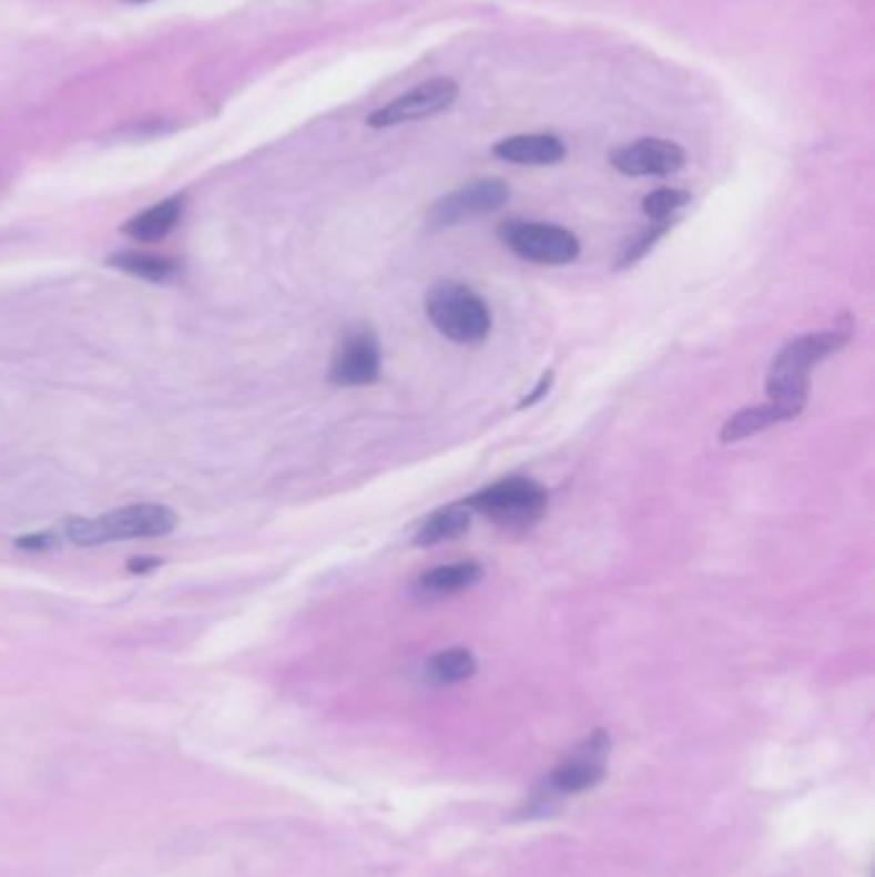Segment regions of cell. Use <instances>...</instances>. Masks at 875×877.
<instances>
[{
  "mask_svg": "<svg viewBox=\"0 0 875 877\" xmlns=\"http://www.w3.org/2000/svg\"><path fill=\"white\" fill-rule=\"evenodd\" d=\"M609 752H611V740L607 732H601L599 728V732L588 734L586 740L580 742L578 747L572 749L535 791H531L521 814L527 818H547L558 814L562 798H568V795L593 791L596 785H601L603 777H607Z\"/></svg>",
  "mask_w": 875,
  "mask_h": 877,
  "instance_id": "obj_1",
  "label": "cell"
},
{
  "mask_svg": "<svg viewBox=\"0 0 875 877\" xmlns=\"http://www.w3.org/2000/svg\"><path fill=\"white\" fill-rule=\"evenodd\" d=\"M847 341L849 332L840 329L804 334L798 339L788 341L779 351V357H775L771 373H767L765 390L771 404L783 406L793 416L804 411L808 400V373H812V367L824 363L832 355H837L840 349H845Z\"/></svg>",
  "mask_w": 875,
  "mask_h": 877,
  "instance_id": "obj_2",
  "label": "cell"
},
{
  "mask_svg": "<svg viewBox=\"0 0 875 877\" xmlns=\"http://www.w3.org/2000/svg\"><path fill=\"white\" fill-rule=\"evenodd\" d=\"M177 527V513L167 506H129L111 511L98 519H68L64 521V537L72 544L98 547L121 539H150L165 537Z\"/></svg>",
  "mask_w": 875,
  "mask_h": 877,
  "instance_id": "obj_3",
  "label": "cell"
},
{
  "mask_svg": "<svg viewBox=\"0 0 875 877\" xmlns=\"http://www.w3.org/2000/svg\"><path fill=\"white\" fill-rule=\"evenodd\" d=\"M427 316L441 336L468 347L486 341L494 326L488 303L468 285L455 281H441L429 290Z\"/></svg>",
  "mask_w": 875,
  "mask_h": 877,
  "instance_id": "obj_4",
  "label": "cell"
},
{
  "mask_svg": "<svg viewBox=\"0 0 875 877\" xmlns=\"http://www.w3.org/2000/svg\"><path fill=\"white\" fill-rule=\"evenodd\" d=\"M462 506L506 529H529L547 511V490L531 478H503L465 498Z\"/></svg>",
  "mask_w": 875,
  "mask_h": 877,
  "instance_id": "obj_5",
  "label": "cell"
},
{
  "mask_svg": "<svg viewBox=\"0 0 875 877\" xmlns=\"http://www.w3.org/2000/svg\"><path fill=\"white\" fill-rule=\"evenodd\" d=\"M498 236L513 254L535 265H570L580 254V242L570 228L545 221H506L498 226Z\"/></svg>",
  "mask_w": 875,
  "mask_h": 877,
  "instance_id": "obj_6",
  "label": "cell"
},
{
  "mask_svg": "<svg viewBox=\"0 0 875 877\" xmlns=\"http://www.w3.org/2000/svg\"><path fill=\"white\" fill-rule=\"evenodd\" d=\"M511 198V187L498 177H482L472 183L457 187V191L441 195V198L429 208L427 224L431 228H447L460 224V221L486 216L503 208Z\"/></svg>",
  "mask_w": 875,
  "mask_h": 877,
  "instance_id": "obj_7",
  "label": "cell"
},
{
  "mask_svg": "<svg viewBox=\"0 0 875 877\" xmlns=\"http://www.w3.org/2000/svg\"><path fill=\"white\" fill-rule=\"evenodd\" d=\"M457 98H460V85L449 78H435L427 83L416 85L408 93L398 95L383 109L373 111L367 116V126L373 129H390L398 124H408V121H419L437 116V113L452 109Z\"/></svg>",
  "mask_w": 875,
  "mask_h": 877,
  "instance_id": "obj_8",
  "label": "cell"
},
{
  "mask_svg": "<svg viewBox=\"0 0 875 877\" xmlns=\"http://www.w3.org/2000/svg\"><path fill=\"white\" fill-rule=\"evenodd\" d=\"M383 370V351L375 332L367 326H355L342 334L337 351L332 357L329 380L339 388H363L378 383Z\"/></svg>",
  "mask_w": 875,
  "mask_h": 877,
  "instance_id": "obj_9",
  "label": "cell"
},
{
  "mask_svg": "<svg viewBox=\"0 0 875 877\" xmlns=\"http://www.w3.org/2000/svg\"><path fill=\"white\" fill-rule=\"evenodd\" d=\"M609 162L629 177H668L685 167V150L670 139H637L613 150Z\"/></svg>",
  "mask_w": 875,
  "mask_h": 877,
  "instance_id": "obj_10",
  "label": "cell"
},
{
  "mask_svg": "<svg viewBox=\"0 0 875 877\" xmlns=\"http://www.w3.org/2000/svg\"><path fill=\"white\" fill-rule=\"evenodd\" d=\"M494 154L498 160L511 162V165L550 167L566 160L568 146L554 134H519L496 142Z\"/></svg>",
  "mask_w": 875,
  "mask_h": 877,
  "instance_id": "obj_11",
  "label": "cell"
},
{
  "mask_svg": "<svg viewBox=\"0 0 875 877\" xmlns=\"http://www.w3.org/2000/svg\"><path fill=\"white\" fill-rule=\"evenodd\" d=\"M482 575L480 564L476 560H462L452 564H441V568H431L416 580L414 593L419 598H447L457 595L462 590L476 588Z\"/></svg>",
  "mask_w": 875,
  "mask_h": 877,
  "instance_id": "obj_12",
  "label": "cell"
},
{
  "mask_svg": "<svg viewBox=\"0 0 875 877\" xmlns=\"http://www.w3.org/2000/svg\"><path fill=\"white\" fill-rule=\"evenodd\" d=\"M791 418L796 416L779 404L742 408V411L726 418L722 431H719V439H722V445H734V441L755 437V434H763L771 429V426L791 421Z\"/></svg>",
  "mask_w": 875,
  "mask_h": 877,
  "instance_id": "obj_13",
  "label": "cell"
},
{
  "mask_svg": "<svg viewBox=\"0 0 875 877\" xmlns=\"http://www.w3.org/2000/svg\"><path fill=\"white\" fill-rule=\"evenodd\" d=\"M470 523H472V511L468 506L455 503V506L439 508V511H435L424 519V523L414 537V544L416 547H435L441 542H452V539H460L468 534Z\"/></svg>",
  "mask_w": 875,
  "mask_h": 877,
  "instance_id": "obj_14",
  "label": "cell"
},
{
  "mask_svg": "<svg viewBox=\"0 0 875 877\" xmlns=\"http://www.w3.org/2000/svg\"><path fill=\"white\" fill-rule=\"evenodd\" d=\"M180 216H183V198H167L126 221L124 234L136 242H160L177 226Z\"/></svg>",
  "mask_w": 875,
  "mask_h": 877,
  "instance_id": "obj_15",
  "label": "cell"
},
{
  "mask_svg": "<svg viewBox=\"0 0 875 877\" xmlns=\"http://www.w3.org/2000/svg\"><path fill=\"white\" fill-rule=\"evenodd\" d=\"M476 654L465 650V646H452V650L437 652L435 657H429L427 665H424V675H427L431 685H457L476 675Z\"/></svg>",
  "mask_w": 875,
  "mask_h": 877,
  "instance_id": "obj_16",
  "label": "cell"
},
{
  "mask_svg": "<svg viewBox=\"0 0 875 877\" xmlns=\"http://www.w3.org/2000/svg\"><path fill=\"white\" fill-rule=\"evenodd\" d=\"M111 267L121 269V273H129L134 277H142V281H154L162 283L167 277L177 275L180 262L173 257H160V254H144V252H119L109 259Z\"/></svg>",
  "mask_w": 875,
  "mask_h": 877,
  "instance_id": "obj_17",
  "label": "cell"
},
{
  "mask_svg": "<svg viewBox=\"0 0 875 877\" xmlns=\"http://www.w3.org/2000/svg\"><path fill=\"white\" fill-rule=\"evenodd\" d=\"M691 203V193L678 191V187H658L644 195L642 211L650 221H670L678 211Z\"/></svg>",
  "mask_w": 875,
  "mask_h": 877,
  "instance_id": "obj_18",
  "label": "cell"
},
{
  "mask_svg": "<svg viewBox=\"0 0 875 877\" xmlns=\"http://www.w3.org/2000/svg\"><path fill=\"white\" fill-rule=\"evenodd\" d=\"M670 226H673V221H655V224H652V226L642 228V232L637 234L634 239H629V242H627V247L621 249L619 262H617V269H627V267L637 265V262H640V259L644 257V254H650V249L655 247V244L662 239V236H665V232H668Z\"/></svg>",
  "mask_w": 875,
  "mask_h": 877,
  "instance_id": "obj_19",
  "label": "cell"
},
{
  "mask_svg": "<svg viewBox=\"0 0 875 877\" xmlns=\"http://www.w3.org/2000/svg\"><path fill=\"white\" fill-rule=\"evenodd\" d=\"M552 383H554V373H545V375H542V380L537 383V388L531 390L525 400H521L519 408H529V406L539 404V400H542V398H547V392H550Z\"/></svg>",
  "mask_w": 875,
  "mask_h": 877,
  "instance_id": "obj_20",
  "label": "cell"
},
{
  "mask_svg": "<svg viewBox=\"0 0 875 877\" xmlns=\"http://www.w3.org/2000/svg\"><path fill=\"white\" fill-rule=\"evenodd\" d=\"M52 542H54L52 534H34V537H21L16 544L21 549H47L52 547Z\"/></svg>",
  "mask_w": 875,
  "mask_h": 877,
  "instance_id": "obj_21",
  "label": "cell"
},
{
  "mask_svg": "<svg viewBox=\"0 0 875 877\" xmlns=\"http://www.w3.org/2000/svg\"><path fill=\"white\" fill-rule=\"evenodd\" d=\"M160 560H154V557H139V560L129 562V570L136 572V575H142V572H150L154 568H160Z\"/></svg>",
  "mask_w": 875,
  "mask_h": 877,
  "instance_id": "obj_22",
  "label": "cell"
},
{
  "mask_svg": "<svg viewBox=\"0 0 875 877\" xmlns=\"http://www.w3.org/2000/svg\"><path fill=\"white\" fill-rule=\"evenodd\" d=\"M129 3H146V0H129Z\"/></svg>",
  "mask_w": 875,
  "mask_h": 877,
  "instance_id": "obj_23",
  "label": "cell"
}]
</instances>
